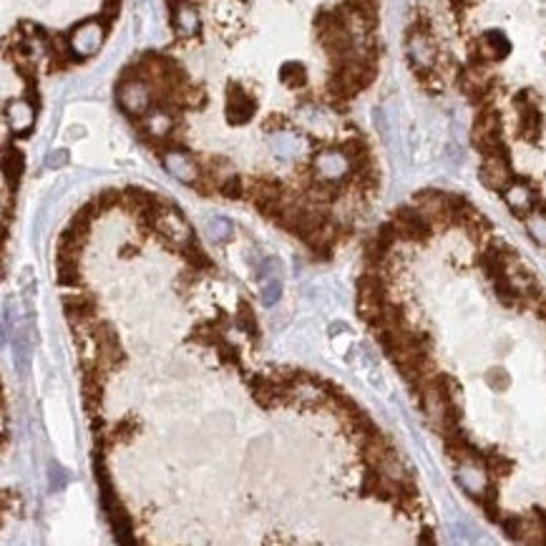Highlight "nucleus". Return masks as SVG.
Wrapping results in <instances>:
<instances>
[{"label":"nucleus","mask_w":546,"mask_h":546,"mask_svg":"<svg viewBox=\"0 0 546 546\" xmlns=\"http://www.w3.org/2000/svg\"><path fill=\"white\" fill-rule=\"evenodd\" d=\"M280 81L289 88H305L308 86V69L297 61L282 63V69H280Z\"/></svg>","instance_id":"obj_10"},{"label":"nucleus","mask_w":546,"mask_h":546,"mask_svg":"<svg viewBox=\"0 0 546 546\" xmlns=\"http://www.w3.org/2000/svg\"><path fill=\"white\" fill-rule=\"evenodd\" d=\"M103 403V388H83V408L88 415H99Z\"/></svg>","instance_id":"obj_16"},{"label":"nucleus","mask_w":546,"mask_h":546,"mask_svg":"<svg viewBox=\"0 0 546 546\" xmlns=\"http://www.w3.org/2000/svg\"><path fill=\"white\" fill-rule=\"evenodd\" d=\"M63 312L71 327L91 325L94 320H99V302L91 292H73V295H63Z\"/></svg>","instance_id":"obj_3"},{"label":"nucleus","mask_w":546,"mask_h":546,"mask_svg":"<svg viewBox=\"0 0 546 546\" xmlns=\"http://www.w3.org/2000/svg\"><path fill=\"white\" fill-rule=\"evenodd\" d=\"M285 187H287V184L272 174H252V176H247L245 201H250L252 207H257V204H262V201H267V199H282Z\"/></svg>","instance_id":"obj_4"},{"label":"nucleus","mask_w":546,"mask_h":546,"mask_svg":"<svg viewBox=\"0 0 546 546\" xmlns=\"http://www.w3.org/2000/svg\"><path fill=\"white\" fill-rule=\"evenodd\" d=\"M503 201H506V207L511 209V214L519 222L529 224V222L539 220L541 227L546 229V192L531 189L522 174H514V179L506 187Z\"/></svg>","instance_id":"obj_1"},{"label":"nucleus","mask_w":546,"mask_h":546,"mask_svg":"<svg viewBox=\"0 0 546 546\" xmlns=\"http://www.w3.org/2000/svg\"><path fill=\"white\" fill-rule=\"evenodd\" d=\"M214 352H217V358H220L222 365H242V355H239V347L234 345V343H229V340H222L220 345L214 347Z\"/></svg>","instance_id":"obj_15"},{"label":"nucleus","mask_w":546,"mask_h":546,"mask_svg":"<svg viewBox=\"0 0 546 546\" xmlns=\"http://www.w3.org/2000/svg\"><path fill=\"white\" fill-rule=\"evenodd\" d=\"M96 358L106 365L108 371H116V368H121V365L129 360V355H126V350H124L121 343H106V345H99Z\"/></svg>","instance_id":"obj_11"},{"label":"nucleus","mask_w":546,"mask_h":546,"mask_svg":"<svg viewBox=\"0 0 546 546\" xmlns=\"http://www.w3.org/2000/svg\"><path fill=\"white\" fill-rule=\"evenodd\" d=\"M214 325L220 327L222 333H224L227 327H229V315L224 312V310H220V315H217V320H214Z\"/></svg>","instance_id":"obj_19"},{"label":"nucleus","mask_w":546,"mask_h":546,"mask_svg":"<svg viewBox=\"0 0 546 546\" xmlns=\"http://www.w3.org/2000/svg\"><path fill=\"white\" fill-rule=\"evenodd\" d=\"M76 212H81L83 217H88V220H91V222H96V220H99V217H101V214H103V209H101L99 199H96V196H94V199H88L86 204H81V207L76 209Z\"/></svg>","instance_id":"obj_17"},{"label":"nucleus","mask_w":546,"mask_h":546,"mask_svg":"<svg viewBox=\"0 0 546 546\" xmlns=\"http://www.w3.org/2000/svg\"><path fill=\"white\" fill-rule=\"evenodd\" d=\"M222 340H224V333L214 325V320H199L187 335V343H196L201 347H217Z\"/></svg>","instance_id":"obj_7"},{"label":"nucleus","mask_w":546,"mask_h":546,"mask_svg":"<svg viewBox=\"0 0 546 546\" xmlns=\"http://www.w3.org/2000/svg\"><path fill=\"white\" fill-rule=\"evenodd\" d=\"M25 171V157L20 149H10L8 146L6 154H3V176H6V184L10 192L20 187V179H23Z\"/></svg>","instance_id":"obj_6"},{"label":"nucleus","mask_w":546,"mask_h":546,"mask_svg":"<svg viewBox=\"0 0 546 546\" xmlns=\"http://www.w3.org/2000/svg\"><path fill=\"white\" fill-rule=\"evenodd\" d=\"M234 325L252 340V343H259L262 333H259V322L254 317V308H252L247 300H239L237 302V312H234Z\"/></svg>","instance_id":"obj_8"},{"label":"nucleus","mask_w":546,"mask_h":546,"mask_svg":"<svg viewBox=\"0 0 546 546\" xmlns=\"http://www.w3.org/2000/svg\"><path fill=\"white\" fill-rule=\"evenodd\" d=\"M138 252H141V247H138V245H124V247H121V257H124V259L136 257Z\"/></svg>","instance_id":"obj_18"},{"label":"nucleus","mask_w":546,"mask_h":546,"mask_svg":"<svg viewBox=\"0 0 546 546\" xmlns=\"http://www.w3.org/2000/svg\"><path fill=\"white\" fill-rule=\"evenodd\" d=\"M254 111H257V101H254V96H252L242 83H234V81L229 83V86H227V106H224L227 121L234 126L250 124Z\"/></svg>","instance_id":"obj_2"},{"label":"nucleus","mask_w":546,"mask_h":546,"mask_svg":"<svg viewBox=\"0 0 546 546\" xmlns=\"http://www.w3.org/2000/svg\"><path fill=\"white\" fill-rule=\"evenodd\" d=\"M176 252H179V257L187 262V267H194V270H199V272H214L217 270L214 262H212V257L204 252V247L199 245V239H196L194 234H189L182 245H179V250Z\"/></svg>","instance_id":"obj_5"},{"label":"nucleus","mask_w":546,"mask_h":546,"mask_svg":"<svg viewBox=\"0 0 546 546\" xmlns=\"http://www.w3.org/2000/svg\"><path fill=\"white\" fill-rule=\"evenodd\" d=\"M220 196L229 201H242L247 196V179L239 174H229L222 179V187H220Z\"/></svg>","instance_id":"obj_12"},{"label":"nucleus","mask_w":546,"mask_h":546,"mask_svg":"<svg viewBox=\"0 0 546 546\" xmlns=\"http://www.w3.org/2000/svg\"><path fill=\"white\" fill-rule=\"evenodd\" d=\"M96 199H99L103 212H113V209H124L126 192L124 189H101L99 194H96Z\"/></svg>","instance_id":"obj_14"},{"label":"nucleus","mask_w":546,"mask_h":546,"mask_svg":"<svg viewBox=\"0 0 546 546\" xmlns=\"http://www.w3.org/2000/svg\"><path fill=\"white\" fill-rule=\"evenodd\" d=\"M58 264V285L61 287H81L83 277L78 272V262H56Z\"/></svg>","instance_id":"obj_13"},{"label":"nucleus","mask_w":546,"mask_h":546,"mask_svg":"<svg viewBox=\"0 0 546 546\" xmlns=\"http://www.w3.org/2000/svg\"><path fill=\"white\" fill-rule=\"evenodd\" d=\"M138 433H141V421L134 418V415H124V418L113 423V428L108 431L113 446H129Z\"/></svg>","instance_id":"obj_9"}]
</instances>
